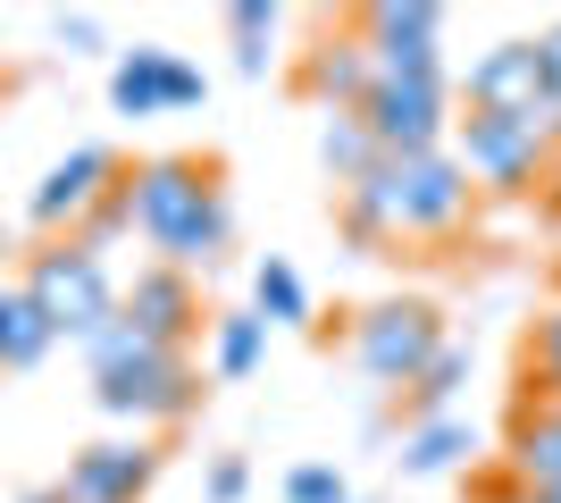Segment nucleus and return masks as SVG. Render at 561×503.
<instances>
[{"label": "nucleus", "mask_w": 561, "mask_h": 503, "mask_svg": "<svg viewBox=\"0 0 561 503\" xmlns=\"http://www.w3.org/2000/svg\"><path fill=\"white\" fill-rule=\"evenodd\" d=\"M352 236H453L469 218V168H453L445 151L420 160H377L369 176L344 185Z\"/></svg>", "instance_id": "obj_1"}, {"label": "nucleus", "mask_w": 561, "mask_h": 503, "mask_svg": "<svg viewBox=\"0 0 561 503\" xmlns=\"http://www.w3.org/2000/svg\"><path fill=\"white\" fill-rule=\"evenodd\" d=\"M25 302L50 319L59 335H84L101 328V319H117V294H110V268H101V252H84V243H43L34 261H25Z\"/></svg>", "instance_id": "obj_2"}, {"label": "nucleus", "mask_w": 561, "mask_h": 503, "mask_svg": "<svg viewBox=\"0 0 561 503\" xmlns=\"http://www.w3.org/2000/svg\"><path fill=\"white\" fill-rule=\"evenodd\" d=\"M101 411L110 420H185L193 403H202V369H193L185 353H160V344H142L135 361H117V369H101L93 378Z\"/></svg>", "instance_id": "obj_3"}, {"label": "nucleus", "mask_w": 561, "mask_h": 503, "mask_svg": "<svg viewBox=\"0 0 561 503\" xmlns=\"http://www.w3.org/2000/svg\"><path fill=\"white\" fill-rule=\"evenodd\" d=\"M210 202H218V160H185V151H168V160H142L135 176H126V210H135V227L160 243V252L185 236Z\"/></svg>", "instance_id": "obj_4"}, {"label": "nucleus", "mask_w": 561, "mask_h": 503, "mask_svg": "<svg viewBox=\"0 0 561 503\" xmlns=\"http://www.w3.org/2000/svg\"><path fill=\"white\" fill-rule=\"evenodd\" d=\"M360 126H369V144L386 151V160H420V151H436V135H445V84H436V76H386V84H369V101H360Z\"/></svg>", "instance_id": "obj_5"}, {"label": "nucleus", "mask_w": 561, "mask_h": 503, "mask_svg": "<svg viewBox=\"0 0 561 503\" xmlns=\"http://www.w3.org/2000/svg\"><path fill=\"white\" fill-rule=\"evenodd\" d=\"M445 353V335H436V311L427 302H377L360 319V369L377 386H420V369Z\"/></svg>", "instance_id": "obj_6"}, {"label": "nucleus", "mask_w": 561, "mask_h": 503, "mask_svg": "<svg viewBox=\"0 0 561 503\" xmlns=\"http://www.w3.org/2000/svg\"><path fill=\"white\" fill-rule=\"evenodd\" d=\"M117 185H126L117 151H101V144L68 151V160H59L43 185H34V227H43V236H59V227H68V236H76V227H84V218H93Z\"/></svg>", "instance_id": "obj_7"}, {"label": "nucleus", "mask_w": 561, "mask_h": 503, "mask_svg": "<svg viewBox=\"0 0 561 503\" xmlns=\"http://www.w3.org/2000/svg\"><path fill=\"white\" fill-rule=\"evenodd\" d=\"M110 101L126 110V118H151V110H193V101H202V76H193L176 50L135 43L126 59H117V76H110Z\"/></svg>", "instance_id": "obj_8"}, {"label": "nucleus", "mask_w": 561, "mask_h": 503, "mask_svg": "<svg viewBox=\"0 0 561 503\" xmlns=\"http://www.w3.org/2000/svg\"><path fill=\"white\" fill-rule=\"evenodd\" d=\"M461 151L469 168L486 176V185H528L545 160V126L537 118H503V110H478V118H461Z\"/></svg>", "instance_id": "obj_9"}, {"label": "nucleus", "mask_w": 561, "mask_h": 503, "mask_svg": "<svg viewBox=\"0 0 561 503\" xmlns=\"http://www.w3.org/2000/svg\"><path fill=\"white\" fill-rule=\"evenodd\" d=\"M117 311L135 319V335H142V344H160V353H185V335L202 328V294H193V277H185V268H142V277H135V294H126Z\"/></svg>", "instance_id": "obj_10"}, {"label": "nucleus", "mask_w": 561, "mask_h": 503, "mask_svg": "<svg viewBox=\"0 0 561 503\" xmlns=\"http://www.w3.org/2000/svg\"><path fill=\"white\" fill-rule=\"evenodd\" d=\"M151 470H160V454H151L142 436H135V445H84L50 495H59V503H135L142 487H151Z\"/></svg>", "instance_id": "obj_11"}, {"label": "nucleus", "mask_w": 561, "mask_h": 503, "mask_svg": "<svg viewBox=\"0 0 561 503\" xmlns=\"http://www.w3.org/2000/svg\"><path fill=\"white\" fill-rule=\"evenodd\" d=\"M369 68H377V84L386 76H436V34H445V18L436 9H369Z\"/></svg>", "instance_id": "obj_12"}, {"label": "nucleus", "mask_w": 561, "mask_h": 503, "mask_svg": "<svg viewBox=\"0 0 561 503\" xmlns=\"http://www.w3.org/2000/svg\"><path fill=\"white\" fill-rule=\"evenodd\" d=\"M469 101L478 110H503V118H553L545 110V76H537V43H503V50H486L478 68H469Z\"/></svg>", "instance_id": "obj_13"}, {"label": "nucleus", "mask_w": 561, "mask_h": 503, "mask_svg": "<svg viewBox=\"0 0 561 503\" xmlns=\"http://www.w3.org/2000/svg\"><path fill=\"white\" fill-rule=\"evenodd\" d=\"M50 344H59V328L25 302V286H0V369H34Z\"/></svg>", "instance_id": "obj_14"}, {"label": "nucleus", "mask_w": 561, "mask_h": 503, "mask_svg": "<svg viewBox=\"0 0 561 503\" xmlns=\"http://www.w3.org/2000/svg\"><path fill=\"white\" fill-rule=\"evenodd\" d=\"M512 479L519 487H561V411H528L512 436Z\"/></svg>", "instance_id": "obj_15"}, {"label": "nucleus", "mask_w": 561, "mask_h": 503, "mask_svg": "<svg viewBox=\"0 0 561 503\" xmlns=\"http://www.w3.org/2000/svg\"><path fill=\"white\" fill-rule=\"evenodd\" d=\"M260 344H268V319H260V311H227V319H218V344H210V369H218V378H252Z\"/></svg>", "instance_id": "obj_16"}, {"label": "nucleus", "mask_w": 561, "mask_h": 503, "mask_svg": "<svg viewBox=\"0 0 561 503\" xmlns=\"http://www.w3.org/2000/svg\"><path fill=\"white\" fill-rule=\"evenodd\" d=\"M310 84H319L328 101H352V110H360V101H369V84H377V68H369V50H360V43H344V50L328 43V59L310 68Z\"/></svg>", "instance_id": "obj_17"}, {"label": "nucleus", "mask_w": 561, "mask_h": 503, "mask_svg": "<svg viewBox=\"0 0 561 503\" xmlns=\"http://www.w3.org/2000/svg\"><path fill=\"white\" fill-rule=\"evenodd\" d=\"M319 151H328V168L344 176V185H352V176H369V168L386 160V151L369 144V126H360V110H335V118H328V144H319Z\"/></svg>", "instance_id": "obj_18"}, {"label": "nucleus", "mask_w": 561, "mask_h": 503, "mask_svg": "<svg viewBox=\"0 0 561 503\" xmlns=\"http://www.w3.org/2000/svg\"><path fill=\"white\" fill-rule=\"evenodd\" d=\"M461 454H478L461 420H427V428L411 436V454H402V470H420V479H427V470H453Z\"/></svg>", "instance_id": "obj_19"}, {"label": "nucleus", "mask_w": 561, "mask_h": 503, "mask_svg": "<svg viewBox=\"0 0 561 503\" xmlns=\"http://www.w3.org/2000/svg\"><path fill=\"white\" fill-rule=\"evenodd\" d=\"M260 319H285V328H302L310 319V294H302V277H294V268L285 261H260Z\"/></svg>", "instance_id": "obj_20"}, {"label": "nucleus", "mask_w": 561, "mask_h": 503, "mask_svg": "<svg viewBox=\"0 0 561 503\" xmlns=\"http://www.w3.org/2000/svg\"><path fill=\"white\" fill-rule=\"evenodd\" d=\"M227 25H234V43H243V50H234V59H243V68H268V50H260V43H268V34H277V9H260V0H243V9H227Z\"/></svg>", "instance_id": "obj_21"}, {"label": "nucleus", "mask_w": 561, "mask_h": 503, "mask_svg": "<svg viewBox=\"0 0 561 503\" xmlns=\"http://www.w3.org/2000/svg\"><path fill=\"white\" fill-rule=\"evenodd\" d=\"M461 378H469V361L445 344V353H436V361L420 369V386H411V395H420V403H453V386H461Z\"/></svg>", "instance_id": "obj_22"}, {"label": "nucleus", "mask_w": 561, "mask_h": 503, "mask_svg": "<svg viewBox=\"0 0 561 503\" xmlns=\"http://www.w3.org/2000/svg\"><path fill=\"white\" fill-rule=\"evenodd\" d=\"M285 495H294V503H344V479H335V470H294Z\"/></svg>", "instance_id": "obj_23"}, {"label": "nucleus", "mask_w": 561, "mask_h": 503, "mask_svg": "<svg viewBox=\"0 0 561 503\" xmlns=\"http://www.w3.org/2000/svg\"><path fill=\"white\" fill-rule=\"evenodd\" d=\"M537 76H545V110H561V34L537 43Z\"/></svg>", "instance_id": "obj_24"}, {"label": "nucleus", "mask_w": 561, "mask_h": 503, "mask_svg": "<svg viewBox=\"0 0 561 503\" xmlns=\"http://www.w3.org/2000/svg\"><path fill=\"white\" fill-rule=\"evenodd\" d=\"M537 369L561 386V311H553V319H537Z\"/></svg>", "instance_id": "obj_25"}, {"label": "nucleus", "mask_w": 561, "mask_h": 503, "mask_svg": "<svg viewBox=\"0 0 561 503\" xmlns=\"http://www.w3.org/2000/svg\"><path fill=\"white\" fill-rule=\"evenodd\" d=\"M210 495H218V503L243 495V461H218V470H210Z\"/></svg>", "instance_id": "obj_26"}, {"label": "nucleus", "mask_w": 561, "mask_h": 503, "mask_svg": "<svg viewBox=\"0 0 561 503\" xmlns=\"http://www.w3.org/2000/svg\"><path fill=\"white\" fill-rule=\"evenodd\" d=\"M59 43H68V50H93V18H59Z\"/></svg>", "instance_id": "obj_27"}, {"label": "nucleus", "mask_w": 561, "mask_h": 503, "mask_svg": "<svg viewBox=\"0 0 561 503\" xmlns=\"http://www.w3.org/2000/svg\"><path fill=\"white\" fill-rule=\"evenodd\" d=\"M494 503H537V495H519V479H512V487H494Z\"/></svg>", "instance_id": "obj_28"}, {"label": "nucleus", "mask_w": 561, "mask_h": 503, "mask_svg": "<svg viewBox=\"0 0 561 503\" xmlns=\"http://www.w3.org/2000/svg\"><path fill=\"white\" fill-rule=\"evenodd\" d=\"M537 503H561V487H545V495H537Z\"/></svg>", "instance_id": "obj_29"}, {"label": "nucleus", "mask_w": 561, "mask_h": 503, "mask_svg": "<svg viewBox=\"0 0 561 503\" xmlns=\"http://www.w3.org/2000/svg\"><path fill=\"white\" fill-rule=\"evenodd\" d=\"M25 503H59V495H25Z\"/></svg>", "instance_id": "obj_30"}]
</instances>
